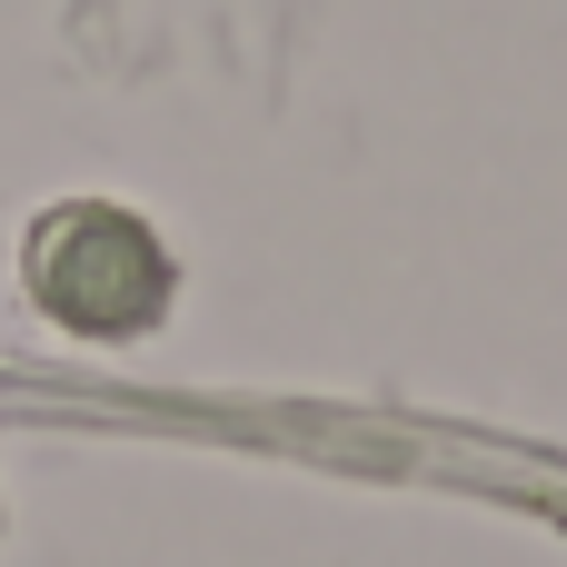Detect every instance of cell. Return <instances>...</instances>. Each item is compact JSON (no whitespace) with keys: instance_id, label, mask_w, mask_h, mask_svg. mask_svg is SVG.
<instances>
[{"instance_id":"obj_1","label":"cell","mask_w":567,"mask_h":567,"mask_svg":"<svg viewBox=\"0 0 567 567\" xmlns=\"http://www.w3.org/2000/svg\"><path fill=\"white\" fill-rule=\"evenodd\" d=\"M20 279L40 299V319H60L80 339H140V329H159V309L179 289L159 229L140 209H120V199H60V209H40L30 239H20Z\"/></svg>"}]
</instances>
